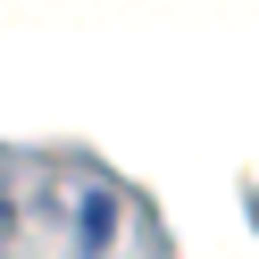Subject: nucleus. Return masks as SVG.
Here are the masks:
<instances>
[{
	"instance_id": "nucleus-1",
	"label": "nucleus",
	"mask_w": 259,
	"mask_h": 259,
	"mask_svg": "<svg viewBox=\"0 0 259 259\" xmlns=\"http://www.w3.org/2000/svg\"><path fill=\"white\" fill-rule=\"evenodd\" d=\"M109 234H117V192L92 184L84 201H75V251H109Z\"/></svg>"
}]
</instances>
